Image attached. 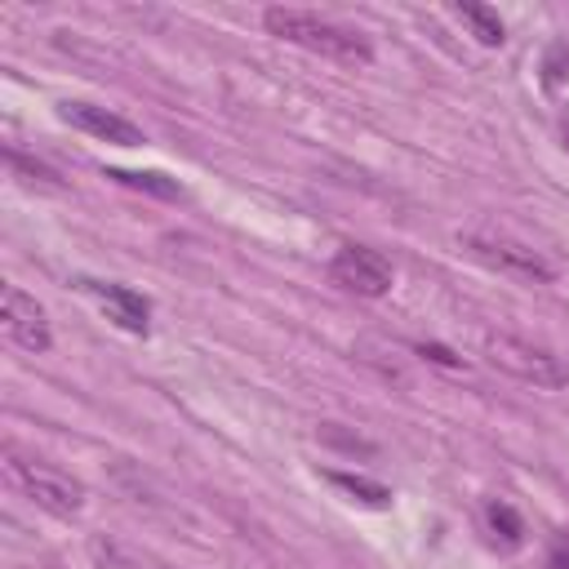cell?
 Returning a JSON list of instances; mask_svg holds the SVG:
<instances>
[{
    "label": "cell",
    "mask_w": 569,
    "mask_h": 569,
    "mask_svg": "<svg viewBox=\"0 0 569 569\" xmlns=\"http://www.w3.org/2000/svg\"><path fill=\"white\" fill-rule=\"evenodd\" d=\"M0 320H4V333L22 347V351H49L53 347V329H49V316L44 307L22 293L18 284H0Z\"/></svg>",
    "instance_id": "6"
},
{
    "label": "cell",
    "mask_w": 569,
    "mask_h": 569,
    "mask_svg": "<svg viewBox=\"0 0 569 569\" xmlns=\"http://www.w3.org/2000/svg\"><path fill=\"white\" fill-rule=\"evenodd\" d=\"M453 13L471 27V36L480 40V44H489V49H498L502 40H507V27H502V18L489 9V4H476V0H458L453 4Z\"/></svg>",
    "instance_id": "10"
},
{
    "label": "cell",
    "mask_w": 569,
    "mask_h": 569,
    "mask_svg": "<svg viewBox=\"0 0 569 569\" xmlns=\"http://www.w3.org/2000/svg\"><path fill=\"white\" fill-rule=\"evenodd\" d=\"M58 120H67L71 129H80V133H89V138H102V142H116V147H138V142H147L142 138V129L133 124V120H124L120 111H111V107H98V102H58Z\"/></svg>",
    "instance_id": "7"
},
{
    "label": "cell",
    "mask_w": 569,
    "mask_h": 569,
    "mask_svg": "<svg viewBox=\"0 0 569 569\" xmlns=\"http://www.w3.org/2000/svg\"><path fill=\"white\" fill-rule=\"evenodd\" d=\"M107 178H116L120 187H133V191H147V196H164V200H178L182 187L156 169H107Z\"/></svg>",
    "instance_id": "11"
},
{
    "label": "cell",
    "mask_w": 569,
    "mask_h": 569,
    "mask_svg": "<svg viewBox=\"0 0 569 569\" xmlns=\"http://www.w3.org/2000/svg\"><path fill=\"white\" fill-rule=\"evenodd\" d=\"M480 351H485V360L493 369H502V373H511V378H520L529 387L556 391V387L569 382V365L551 347H542L533 338H520V333H502L498 329V333H485L480 338Z\"/></svg>",
    "instance_id": "3"
},
{
    "label": "cell",
    "mask_w": 569,
    "mask_h": 569,
    "mask_svg": "<svg viewBox=\"0 0 569 569\" xmlns=\"http://www.w3.org/2000/svg\"><path fill=\"white\" fill-rule=\"evenodd\" d=\"M89 560H93V569H164L142 547H129V542H116V538H102V533L89 542Z\"/></svg>",
    "instance_id": "9"
},
{
    "label": "cell",
    "mask_w": 569,
    "mask_h": 569,
    "mask_svg": "<svg viewBox=\"0 0 569 569\" xmlns=\"http://www.w3.org/2000/svg\"><path fill=\"white\" fill-rule=\"evenodd\" d=\"M560 142H565V147H569V111H565V116H560Z\"/></svg>",
    "instance_id": "17"
},
{
    "label": "cell",
    "mask_w": 569,
    "mask_h": 569,
    "mask_svg": "<svg viewBox=\"0 0 569 569\" xmlns=\"http://www.w3.org/2000/svg\"><path fill=\"white\" fill-rule=\"evenodd\" d=\"M551 569H569V547H565V538L551 542Z\"/></svg>",
    "instance_id": "16"
},
{
    "label": "cell",
    "mask_w": 569,
    "mask_h": 569,
    "mask_svg": "<svg viewBox=\"0 0 569 569\" xmlns=\"http://www.w3.org/2000/svg\"><path fill=\"white\" fill-rule=\"evenodd\" d=\"M329 480L338 485V489H347V493H356L360 502H369V507H387L391 502V489H382V485H373V480H365V476H347V471H329Z\"/></svg>",
    "instance_id": "13"
},
{
    "label": "cell",
    "mask_w": 569,
    "mask_h": 569,
    "mask_svg": "<svg viewBox=\"0 0 569 569\" xmlns=\"http://www.w3.org/2000/svg\"><path fill=\"white\" fill-rule=\"evenodd\" d=\"M458 244H462L467 258H476V262H485L489 271H502V276H511V280L547 284V280L556 276V267H551L538 249H529V244H520V240H511V236H502V231H480V227H476V231H462Z\"/></svg>",
    "instance_id": "4"
},
{
    "label": "cell",
    "mask_w": 569,
    "mask_h": 569,
    "mask_svg": "<svg viewBox=\"0 0 569 569\" xmlns=\"http://www.w3.org/2000/svg\"><path fill=\"white\" fill-rule=\"evenodd\" d=\"M4 471L40 511H49L58 520H71L84 507V485L76 476H67L62 467H53L36 453H22L18 445H4Z\"/></svg>",
    "instance_id": "2"
},
{
    "label": "cell",
    "mask_w": 569,
    "mask_h": 569,
    "mask_svg": "<svg viewBox=\"0 0 569 569\" xmlns=\"http://www.w3.org/2000/svg\"><path fill=\"white\" fill-rule=\"evenodd\" d=\"M80 289H84V293H93V298L102 302V311H107L120 329H129V333H147V329H151V302H147L142 293H133L129 284H111V280H80Z\"/></svg>",
    "instance_id": "8"
},
{
    "label": "cell",
    "mask_w": 569,
    "mask_h": 569,
    "mask_svg": "<svg viewBox=\"0 0 569 569\" xmlns=\"http://www.w3.org/2000/svg\"><path fill=\"white\" fill-rule=\"evenodd\" d=\"M489 525L502 529V542H507V547L520 542V516H516L507 502H489Z\"/></svg>",
    "instance_id": "14"
},
{
    "label": "cell",
    "mask_w": 569,
    "mask_h": 569,
    "mask_svg": "<svg viewBox=\"0 0 569 569\" xmlns=\"http://www.w3.org/2000/svg\"><path fill=\"white\" fill-rule=\"evenodd\" d=\"M542 71H547V84L565 80V76H569V44H560V40H556V44L547 49V67H542Z\"/></svg>",
    "instance_id": "15"
},
{
    "label": "cell",
    "mask_w": 569,
    "mask_h": 569,
    "mask_svg": "<svg viewBox=\"0 0 569 569\" xmlns=\"http://www.w3.org/2000/svg\"><path fill=\"white\" fill-rule=\"evenodd\" d=\"M9 169H13V178L22 182V187H40V191H62V178L49 169V164H40V160H27L18 147H9Z\"/></svg>",
    "instance_id": "12"
},
{
    "label": "cell",
    "mask_w": 569,
    "mask_h": 569,
    "mask_svg": "<svg viewBox=\"0 0 569 569\" xmlns=\"http://www.w3.org/2000/svg\"><path fill=\"white\" fill-rule=\"evenodd\" d=\"M329 280L338 289L356 293V298H382V293H391L396 271H391V262L378 249H369V244H342L329 258Z\"/></svg>",
    "instance_id": "5"
},
{
    "label": "cell",
    "mask_w": 569,
    "mask_h": 569,
    "mask_svg": "<svg viewBox=\"0 0 569 569\" xmlns=\"http://www.w3.org/2000/svg\"><path fill=\"white\" fill-rule=\"evenodd\" d=\"M262 27L276 36V40H289L307 53H320L329 62H342V67H369L373 62V44L365 31L356 27H342L333 18H320L311 9H284V4H271L262 13Z\"/></svg>",
    "instance_id": "1"
}]
</instances>
